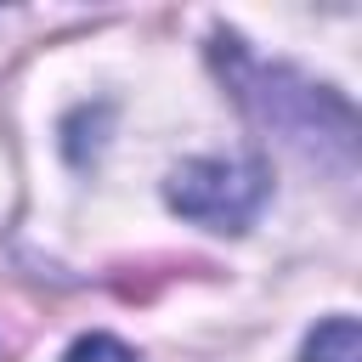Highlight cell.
I'll use <instances>...</instances> for the list:
<instances>
[{
	"instance_id": "3957f363",
	"label": "cell",
	"mask_w": 362,
	"mask_h": 362,
	"mask_svg": "<svg viewBox=\"0 0 362 362\" xmlns=\"http://www.w3.org/2000/svg\"><path fill=\"white\" fill-rule=\"evenodd\" d=\"M62 362H136V356L119 339H107V334H85V339H74V351Z\"/></svg>"
},
{
	"instance_id": "7a4b0ae2",
	"label": "cell",
	"mask_w": 362,
	"mask_h": 362,
	"mask_svg": "<svg viewBox=\"0 0 362 362\" xmlns=\"http://www.w3.org/2000/svg\"><path fill=\"white\" fill-rule=\"evenodd\" d=\"M305 362H362V334L351 317H328L305 339Z\"/></svg>"
},
{
	"instance_id": "6da1fadb",
	"label": "cell",
	"mask_w": 362,
	"mask_h": 362,
	"mask_svg": "<svg viewBox=\"0 0 362 362\" xmlns=\"http://www.w3.org/2000/svg\"><path fill=\"white\" fill-rule=\"evenodd\" d=\"M266 192L272 181H266V164L255 158H192L170 175V204L187 221H204L215 232H243L260 215Z\"/></svg>"
}]
</instances>
